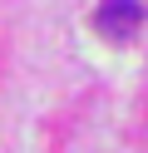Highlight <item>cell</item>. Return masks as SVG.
I'll return each mask as SVG.
<instances>
[{
    "label": "cell",
    "instance_id": "cell-1",
    "mask_svg": "<svg viewBox=\"0 0 148 153\" xmlns=\"http://www.w3.org/2000/svg\"><path fill=\"white\" fill-rule=\"evenodd\" d=\"M94 20H99V30H104L109 40H128V35L143 25V5H138V0H104Z\"/></svg>",
    "mask_w": 148,
    "mask_h": 153
}]
</instances>
